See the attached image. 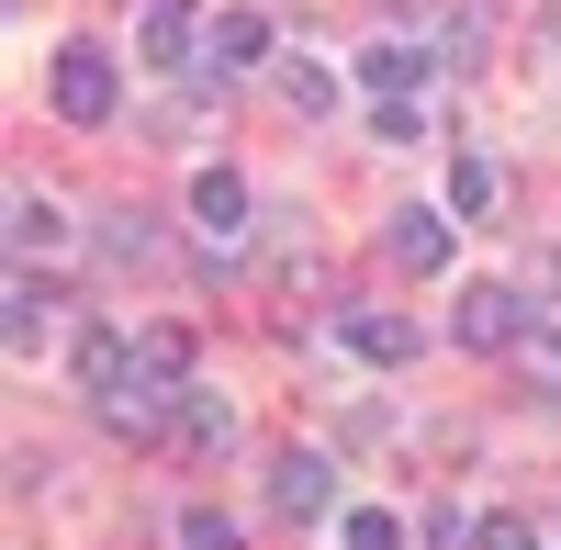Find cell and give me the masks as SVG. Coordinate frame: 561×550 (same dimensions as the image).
Returning <instances> with one entry per match:
<instances>
[{
    "label": "cell",
    "mask_w": 561,
    "mask_h": 550,
    "mask_svg": "<svg viewBox=\"0 0 561 550\" xmlns=\"http://www.w3.org/2000/svg\"><path fill=\"white\" fill-rule=\"evenodd\" d=\"M528 337H539V293H517V282L460 293V348H528Z\"/></svg>",
    "instance_id": "2"
},
{
    "label": "cell",
    "mask_w": 561,
    "mask_h": 550,
    "mask_svg": "<svg viewBox=\"0 0 561 550\" xmlns=\"http://www.w3.org/2000/svg\"><path fill=\"white\" fill-rule=\"evenodd\" d=\"M180 438H192L203 461H214V449H237V404H225L214 382H192V393H180Z\"/></svg>",
    "instance_id": "12"
},
{
    "label": "cell",
    "mask_w": 561,
    "mask_h": 550,
    "mask_svg": "<svg viewBox=\"0 0 561 550\" xmlns=\"http://www.w3.org/2000/svg\"><path fill=\"white\" fill-rule=\"evenodd\" d=\"M393 259L404 270H449V203H404L393 214Z\"/></svg>",
    "instance_id": "11"
},
{
    "label": "cell",
    "mask_w": 561,
    "mask_h": 550,
    "mask_svg": "<svg viewBox=\"0 0 561 550\" xmlns=\"http://www.w3.org/2000/svg\"><path fill=\"white\" fill-rule=\"evenodd\" d=\"M259 57H270V12H214L203 68H214V79H237V68H259Z\"/></svg>",
    "instance_id": "9"
},
{
    "label": "cell",
    "mask_w": 561,
    "mask_h": 550,
    "mask_svg": "<svg viewBox=\"0 0 561 550\" xmlns=\"http://www.w3.org/2000/svg\"><path fill=\"white\" fill-rule=\"evenodd\" d=\"M528 348H539V393L561 404V326H550V303H539V337H528Z\"/></svg>",
    "instance_id": "19"
},
{
    "label": "cell",
    "mask_w": 561,
    "mask_h": 550,
    "mask_svg": "<svg viewBox=\"0 0 561 550\" xmlns=\"http://www.w3.org/2000/svg\"><path fill=\"white\" fill-rule=\"evenodd\" d=\"M57 314H68V293L45 282V270H12V303H0V326H12V348H23V359L45 348V326H57Z\"/></svg>",
    "instance_id": "7"
},
{
    "label": "cell",
    "mask_w": 561,
    "mask_h": 550,
    "mask_svg": "<svg viewBox=\"0 0 561 550\" xmlns=\"http://www.w3.org/2000/svg\"><path fill=\"white\" fill-rule=\"evenodd\" d=\"M57 248H68V203L34 192V180H12V259L34 270V259H57Z\"/></svg>",
    "instance_id": "6"
},
{
    "label": "cell",
    "mask_w": 561,
    "mask_h": 550,
    "mask_svg": "<svg viewBox=\"0 0 561 550\" xmlns=\"http://www.w3.org/2000/svg\"><path fill=\"white\" fill-rule=\"evenodd\" d=\"M494 203H505L494 158H483V147H460V158H449V225H494Z\"/></svg>",
    "instance_id": "10"
},
{
    "label": "cell",
    "mask_w": 561,
    "mask_h": 550,
    "mask_svg": "<svg viewBox=\"0 0 561 550\" xmlns=\"http://www.w3.org/2000/svg\"><path fill=\"white\" fill-rule=\"evenodd\" d=\"M359 90H370V113H415V90H427V57L382 34V45L359 57Z\"/></svg>",
    "instance_id": "5"
},
{
    "label": "cell",
    "mask_w": 561,
    "mask_h": 550,
    "mask_svg": "<svg viewBox=\"0 0 561 550\" xmlns=\"http://www.w3.org/2000/svg\"><path fill=\"white\" fill-rule=\"evenodd\" d=\"M280 90H293V113H337V68L325 57H280Z\"/></svg>",
    "instance_id": "14"
},
{
    "label": "cell",
    "mask_w": 561,
    "mask_h": 550,
    "mask_svg": "<svg viewBox=\"0 0 561 550\" xmlns=\"http://www.w3.org/2000/svg\"><path fill=\"white\" fill-rule=\"evenodd\" d=\"M270 506L280 517H337V461H325V449H280L270 461Z\"/></svg>",
    "instance_id": "3"
},
{
    "label": "cell",
    "mask_w": 561,
    "mask_h": 550,
    "mask_svg": "<svg viewBox=\"0 0 561 550\" xmlns=\"http://www.w3.org/2000/svg\"><path fill=\"white\" fill-rule=\"evenodd\" d=\"M472 550H539V528H528L517 506H483V517H472Z\"/></svg>",
    "instance_id": "17"
},
{
    "label": "cell",
    "mask_w": 561,
    "mask_h": 550,
    "mask_svg": "<svg viewBox=\"0 0 561 550\" xmlns=\"http://www.w3.org/2000/svg\"><path fill=\"white\" fill-rule=\"evenodd\" d=\"M337 337H348V359H370V371H404V359H415V326H404V314H337Z\"/></svg>",
    "instance_id": "8"
},
{
    "label": "cell",
    "mask_w": 561,
    "mask_h": 550,
    "mask_svg": "<svg viewBox=\"0 0 561 550\" xmlns=\"http://www.w3.org/2000/svg\"><path fill=\"white\" fill-rule=\"evenodd\" d=\"M248 214H259V192H248V180H237V169L214 158V169L192 180V225H203L214 248H237V237H248Z\"/></svg>",
    "instance_id": "4"
},
{
    "label": "cell",
    "mask_w": 561,
    "mask_h": 550,
    "mask_svg": "<svg viewBox=\"0 0 561 550\" xmlns=\"http://www.w3.org/2000/svg\"><path fill=\"white\" fill-rule=\"evenodd\" d=\"M147 12V57H192V0H135Z\"/></svg>",
    "instance_id": "15"
},
{
    "label": "cell",
    "mask_w": 561,
    "mask_h": 550,
    "mask_svg": "<svg viewBox=\"0 0 561 550\" xmlns=\"http://www.w3.org/2000/svg\"><path fill=\"white\" fill-rule=\"evenodd\" d=\"M337 539H348V550H404V517H393V506H348Z\"/></svg>",
    "instance_id": "16"
},
{
    "label": "cell",
    "mask_w": 561,
    "mask_h": 550,
    "mask_svg": "<svg viewBox=\"0 0 561 550\" xmlns=\"http://www.w3.org/2000/svg\"><path fill=\"white\" fill-rule=\"evenodd\" d=\"M180 550H237V517H225V506H192V517H180Z\"/></svg>",
    "instance_id": "18"
},
{
    "label": "cell",
    "mask_w": 561,
    "mask_h": 550,
    "mask_svg": "<svg viewBox=\"0 0 561 550\" xmlns=\"http://www.w3.org/2000/svg\"><path fill=\"white\" fill-rule=\"evenodd\" d=\"M124 371H135V337H124V326H90V337H79V382H90V404H102Z\"/></svg>",
    "instance_id": "13"
},
{
    "label": "cell",
    "mask_w": 561,
    "mask_h": 550,
    "mask_svg": "<svg viewBox=\"0 0 561 550\" xmlns=\"http://www.w3.org/2000/svg\"><path fill=\"white\" fill-rule=\"evenodd\" d=\"M550 68H561V34H550Z\"/></svg>",
    "instance_id": "20"
},
{
    "label": "cell",
    "mask_w": 561,
    "mask_h": 550,
    "mask_svg": "<svg viewBox=\"0 0 561 550\" xmlns=\"http://www.w3.org/2000/svg\"><path fill=\"white\" fill-rule=\"evenodd\" d=\"M45 90H57V113L68 124H113L124 113V79H113V57H102V45H57V79H45Z\"/></svg>",
    "instance_id": "1"
}]
</instances>
